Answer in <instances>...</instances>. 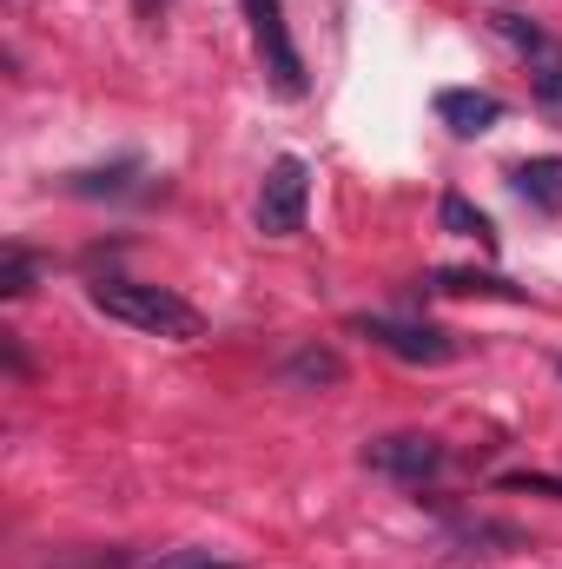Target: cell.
<instances>
[{"label":"cell","mask_w":562,"mask_h":569,"mask_svg":"<svg viewBox=\"0 0 562 569\" xmlns=\"http://www.w3.org/2000/svg\"><path fill=\"white\" fill-rule=\"evenodd\" d=\"M93 311L133 325L145 338H172V345H192L205 338V311L192 298H179L172 284H140V279H100L93 284Z\"/></svg>","instance_id":"1"},{"label":"cell","mask_w":562,"mask_h":569,"mask_svg":"<svg viewBox=\"0 0 562 569\" xmlns=\"http://www.w3.org/2000/svg\"><path fill=\"white\" fill-rule=\"evenodd\" d=\"M351 331H364L371 345H384L391 358H404V365H450L463 345L443 331V325H418V318H384V311H358L351 318Z\"/></svg>","instance_id":"2"},{"label":"cell","mask_w":562,"mask_h":569,"mask_svg":"<svg viewBox=\"0 0 562 569\" xmlns=\"http://www.w3.org/2000/svg\"><path fill=\"white\" fill-rule=\"evenodd\" d=\"M490 20H496V33L530 60V93H536V107L562 113V40L543 33L530 13H490Z\"/></svg>","instance_id":"3"},{"label":"cell","mask_w":562,"mask_h":569,"mask_svg":"<svg viewBox=\"0 0 562 569\" xmlns=\"http://www.w3.org/2000/svg\"><path fill=\"white\" fill-rule=\"evenodd\" d=\"M304 206H311V166L298 152H284V159H272V172L259 186V232L265 239H291L304 226Z\"/></svg>","instance_id":"4"},{"label":"cell","mask_w":562,"mask_h":569,"mask_svg":"<svg viewBox=\"0 0 562 569\" xmlns=\"http://www.w3.org/2000/svg\"><path fill=\"white\" fill-rule=\"evenodd\" d=\"M239 7H245V20H252V40H259V60H265V73H272V87H279L284 100H298V93H304V60H298V47H291L284 7L279 0H239Z\"/></svg>","instance_id":"5"},{"label":"cell","mask_w":562,"mask_h":569,"mask_svg":"<svg viewBox=\"0 0 562 569\" xmlns=\"http://www.w3.org/2000/svg\"><path fill=\"white\" fill-rule=\"evenodd\" d=\"M364 463L378 477H398V483H430L443 470V443L418 437V430H391V437H371L364 443Z\"/></svg>","instance_id":"6"},{"label":"cell","mask_w":562,"mask_h":569,"mask_svg":"<svg viewBox=\"0 0 562 569\" xmlns=\"http://www.w3.org/2000/svg\"><path fill=\"white\" fill-rule=\"evenodd\" d=\"M436 120H443L450 133L476 140V133H490V127L503 120V100L483 93V87H443V93H436Z\"/></svg>","instance_id":"7"},{"label":"cell","mask_w":562,"mask_h":569,"mask_svg":"<svg viewBox=\"0 0 562 569\" xmlns=\"http://www.w3.org/2000/svg\"><path fill=\"white\" fill-rule=\"evenodd\" d=\"M510 179H516L523 206H536V212H562V159H556V152H543V159H523Z\"/></svg>","instance_id":"8"},{"label":"cell","mask_w":562,"mask_h":569,"mask_svg":"<svg viewBox=\"0 0 562 569\" xmlns=\"http://www.w3.org/2000/svg\"><path fill=\"white\" fill-rule=\"evenodd\" d=\"M284 385L331 391V385H344V358H338L331 345H304V351H291V358H284Z\"/></svg>","instance_id":"9"},{"label":"cell","mask_w":562,"mask_h":569,"mask_svg":"<svg viewBox=\"0 0 562 569\" xmlns=\"http://www.w3.org/2000/svg\"><path fill=\"white\" fill-rule=\"evenodd\" d=\"M436 226H443V232H456V239L496 246V226H490V212H476L463 192H443V199H436Z\"/></svg>","instance_id":"10"},{"label":"cell","mask_w":562,"mask_h":569,"mask_svg":"<svg viewBox=\"0 0 562 569\" xmlns=\"http://www.w3.org/2000/svg\"><path fill=\"white\" fill-rule=\"evenodd\" d=\"M430 291H490V298H523V284L496 279V272H456V266L430 272Z\"/></svg>","instance_id":"11"},{"label":"cell","mask_w":562,"mask_h":569,"mask_svg":"<svg viewBox=\"0 0 562 569\" xmlns=\"http://www.w3.org/2000/svg\"><path fill=\"white\" fill-rule=\"evenodd\" d=\"M33 279H40V259H33L27 246H7V272H0V291H7V298H27V291H33Z\"/></svg>","instance_id":"12"},{"label":"cell","mask_w":562,"mask_h":569,"mask_svg":"<svg viewBox=\"0 0 562 569\" xmlns=\"http://www.w3.org/2000/svg\"><path fill=\"white\" fill-rule=\"evenodd\" d=\"M450 537H456V543H510V550L523 543V530H510V523H483V517H456Z\"/></svg>","instance_id":"13"},{"label":"cell","mask_w":562,"mask_h":569,"mask_svg":"<svg viewBox=\"0 0 562 569\" xmlns=\"http://www.w3.org/2000/svg\"><path fill=\"white\" fill-rule=\"evenodd\" d=\"M127 172H133V166H113V172H73L67 186H73V192H127Z\"/></svg>","instance_id":"14"},{"label":"cell","mask_w":562,"mask_h":569,"mask_svg":"<svg viewBox=\"0 0 562 569\" xmlns=\"http://www.w3.org/2000/svg\"><path fill=\"white\" fill-rule=\"evenodd\" d=\"M503 490H536V497H562V477H543V470H510V477H496Z\"/></svg>","instance_id":"15"},{"label":"cell","mask_w":562,"mask_h":569,"mask_svg":"<svg viewBox=\"0 0 562 569\" xmlns=\"http://www.w3.org/2000/svg\"><path fill=\"white\" fill-rule=\"evenodd\" d=\"M152 569H239V563H225V557H212V550H172V557H159Z\"/></svg>","instance_id":"16"},{"label":"cell","mask_w":562,"mask_h":569,"mask_svg":"<svg viewBox=\"0 0 562 569\" xmlns=\"http://www.w3.org/2000/svg\"><path fill=\"white\" fill-rule=\"evenodd\" d=\"M556 371H562V365H556Z\"/></svg>","instance_id":"17"}]
</instances>
